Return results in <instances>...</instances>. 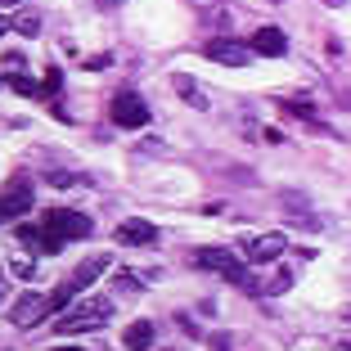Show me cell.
<instances>
[{"label":"cell","instance_id":"7a4b0ae2","mask_svg":"<svg viewBox=\"0 0 351 351\" xmlns=\"http://www.w3.org/2000/svg\"><path fill=\"white\" fill-rule=\"evenodd\" d=\"M108 266H113V257H104V252H95V257H86L82 266H77L73 275H68V279L59 284V289L50 293V311H63V306H73V298H77V293H82V289H90L95 279H104V275H108Z\"/></svg>","mask_w":351,"mask_h":351},{"label":"cell","instance_id":"277c9868","mask_svg":"<svg viewBox=\"0 0 351 351\" xmlns=\"http://www.w3.org/2000/svg\"><path fill=\"white\" fill-rule=\"evenodd\" d=\"M108 315H113V302H104V298H86V302H77V306L59 320V333L68 338V333L99 329V324H108Z\"/></svg>","mask_w":351,"mask_h":351},{"label":"cell","instance_id":"52a82bcc","mask_svg":"<svg viewBox=\"0 0 351 351\" xmlns=\"http://www.w3.org/2000/svg\"><path fill=\"white\" fill-rule=\"evenodd\" d=\"M45 315H50V298H45V293H36V289H27L23 298H14V306H10V320L19 324V329L41 324Z\"/></svg>","mask_w":351,"mask_h":351},{"label":"cell","instance_id":"d6986e66","mask_svg":"<svg viewBox=\"0 0 351 351\" xmlns=\"http://www.w3.org/2000/svg\"><path fill=\"white\" fill-rule=\"evenodd\" d=\"M59 86H63V73H59V68H50V73H45V95H54Z\"/></svg>","mask_w":351,"mask_h":351},{"label":"cell","instance_id":"4fadbf2b","mask_svg":"<svg viewBox=\"0 0 351 351\" xmlns=\"http://www.w3.org/2000/svg\"><path fill=\"white\" fill-rule=\"evenodd\" d=\"M171 86H176V95H180L185 104H194V108H207V95L198 90V82H194V77H185V73H180V77H171Z\"/></svg>","mask_w":351,"mask_h":351},{"label":"cell","instance_id":"3957f363","mask_svg":"<svg viewBox=\"0 0 351 351\" xmlns=\"http://www.w3.org/2000/svg\"><path fill=\"white\" fill-rule=\"evenodd\" d=\"M194 261H198V270H212V275H226L234 289H248V293H261V284L252 279V266H243V261L234 257V252H226V248H198L194 252Z\"/></svg>","mask_w":351,"mask_h":351},{"label":"cell","instance_id":"cb8c5ba5","mask_svg":"<svg viewBox=\"0 0 351 351\" xmlns=\"http://www.w3.org/2000/svg\"><path fill=\"white\" fill-rule=\"evenodd\" d=\"M0 5H19V0H0Z\"/></svg>","mask_w":351,"mask_h":351},{"label":"cell","instance_id":"d4e9b609","mask_svg":"<svg viewBox=\"0 0 351 351\" xmlns=\"http://www.w3.org/2000/svg\"><path fill=\"white\" fill-rule=\"evenodd\" d=\"M0 86H10V82H5V77H0Z\"/></svg>","mask_w":351,"mask_h":351},{"label":"cell","instance_id":"8992f818","mask_svg":"<svg viewBox=\"0 0 351 351\" xmlns=\"http://www.w3.org/2000/svg\"><path fill=\"white\" fill-rule=\"evenodd\" d=\"M23 212H32V180L27 176H14L10 185H5V194H0V226L19 221Z\"/></svg>","mask_w":351,"mask_h":351},{"label":"cell","instance_id":"603a6c76","mask_svg":"<svg viewBox=\"0 0 351 351\" xmlns=\"http://www.w3.org/2000/svg\"><path fill=\"white\" fill-rule=\"evenodd\" d=\"M324 5H347V0H324Z\"/></svg>","mask_w":351,"mask_h":351},{"label":"cell","instance_id":"e0dca14e","mask_svg":"<svg viewBox=\"0 0 351 351\" xmlns=\"http://www.w3.org/2000/svg\"><path fill=\"white\" fill-rule=\"evenodd\" d=\"M19 243H27V248H41V226H27V221H23V226H19Z\"/></svg>","mask_w":351,"mask_h":351},{"label":"cell","instance_id":"7c38bea8","mask_svg":"<svg viewBox=\"0 0 351 351\" xmlns=\"http://www.w3.org/2000/svg\"><path fill=\"white\" fill-rule=\"evenodd\" d=\"M122 342H126V351H154V324H149V320H135V324H126Z\"/></svg>","mask_w":351,"mask_h":351},{"label":"cell","instance_id":"6da1fadb","mask_svg":"<svg viewBox=\"0 0 351 351\" xmlns=\"http://www.w3.org/2000/svg\"><path fill=\"white\" fill-rule=\"evenodd\" d=\"M86 234H90V217L68 212V207H54L41 221V252H59L63 243H77V239H86Z\"/></svg>","mask_w":351,"mask_h":351},{"label":"cell","instance_id":"ac0fdd59","mask_svg":"<svg viewBox=\"0 0 351 351\" xmlns=\"http://www.w3.org/2000/svg\"><path fill=\"white\" fill-rule=\"evenodd\" d=\"M284 207H289V212H311V203L302 194H284Z\"/></svg>","mask_w":351,"mask_h":351},{"label":"cell","instance_id":"484cf974","mask_svg":"<svg viewBox=\"0 0 351 351\" xmlns=\"http://www.w3.org/2000/svg\"><path fill=\"white\" fill-rule=\"evenodd\" d=\"M338 351H351V347H338Z\"/></svg>","mask_w":351,"mask_h":351},{"label":"cell","instance_id":"5bb4252c","mask_svg":"<svg viewBox=\"0 0 351 351\" xmlns=\"http://www.w3.org/2000/svg\"><path fill=\"white\" fill-rule=\"evenodd\" d=\"M14 27H19L23 36H36V32H41V14H19V19H14Z\"/></svg>","mask_w":351,"mask_h":351},{"label":"cell","instance_id":"ffe728a7","mask_svg":"<svg viewBox=\"0 0 351 351\" xmlns=\"http://www.w3.org/2000/svg\"><path fill=\"white\" fill-rule=\"evenodd\" d=\"M32 270H36V266H27V261H14V275H19V279H32Z\"/></svg>","mask_w":351,"mask_h":351},{"label":"cell","instance_id":"7402d4cb","mask_svg":"<svg viewBox=\"0 0 351 351\" xmlns=\"http://www.w3.org/2000/svg\"><path fill=\"white\" fill-rule=\"evenodd\" d=\"M54 351H82V347H54Z\"/></svg>","mask_w":351,"mask_h":351},{"label":"cell","instance_id":"44dd1931","mask_svg":"<svg viewBox=\"0 0 351 351\" xmlns=\"http://www.w3.org/2000/svg\"><path fill=\"white\" fill-rule=\"evenodd\" d=\"M10 27H14V23H10V19H0V36H5V32H10Z\"/></svg>","mask_w":351,"mask_h":351},{"label":"cell","instance_id":"30bf717a","mask_svg":"<svg viewBox=\"0 0 351 351\" xmlns=\"http://www.w3.org/2000/svg\"><path fill=\"white\" fill-rule=\"evenodd\" d=\"M117 239L131 243V248H149V243H158V226H154V221H145V217H131V221L117 226Z\"/></svg>","mask_w":351,"mask_h":351},{"label":"cell","instance_id":"2e32d148","mask_svg":"<svg viewBox=\"0 0 351 351\" xmlns=\"http://www.w3.org/2000/svg\"><path fill=\"white\" fill-rule=\"evenodd\" d=\"M50 185H54V189H68V185H86V176H77V171H50Z\"/></svg>","mask_w":351,"mask_h":351},{"label":"cell","instance_id":"5b68a950","mask_svg":"<svg viewBox=\"0 0 351 351\" xmlns=\"http://www.w3.org/2000/svg\"><path fill=\"white\" fill-rule=\"evenodd\" d=\"M108 117L117 126H126V131H140V126H149V104L135 90H117L113 104H108Z\"/></svg>","mask_w":351,"mask_h":351},{"label":"cell","instance_id":"4316f807","mask_svg":"<svg viewBox=\"0 0 351 351\" xmlns=\"http://www.w3.org/2000/svg\"><path fill=\"white\" fill-rule=\"evenodd\" d=\"M347 320H351V311H347Z\"/></svg>","mask_w":351,"mask_h":351},{"label":"cell","instance_id":"8fae6325","mask_svg":"<svg viewBox=\"0 0 351 351\" xmlns=\"http://www.w3.org/2000/svg\"><path fill=\"white\" fill-rule=\"evenodd\" d=\"M284 248H289V239H284V234H261L257 243L248 248V261H252V266H266V261H275Z\"/></svg>","mask_w":351,"mask_h":351},{"label":"cell","instance_id":"9a60e30c","mask_svg":"<svg viewBox=\"0 0 351 351\" xmlns=\"http://www.w3.org/2000/svg\"><path fill=\"white\" fill-rule=\"evenodd\" d=\"M284 289H293V270H279L270 284H261V293H266V298H270V293H284Z\"/></svg>","mask_w":351,"mask_h":351},{"label":"cell","instance_id":"9c48e42d","mask_svg":"<svg viewBox=\"0 0 351 351\" xmlns=\"http://www.w3.org/2000/svg\"><path fill=\"white\" fill-rule=\"evenodd\" d=\"M248 45L261 54V59H284V54H289V36H284L279 27H257Z\"/></svg>","mask_w":351,"mask_h":351},{"label":"cell","instance_id":"ba28073f","mask_svg":"<svg viewBox=\"0 0 351 351\" xmlns=\"http://www.w3.org/2000/svg\"><path fill=\"white\" fill-rule=\"evenodd\" d=\"M248 50H252V45L230 41V36H212V41L203 45V54L212 63H221V68H243V63H248Z\"/></svg>","mask_w":351,"mask_h":351}]
</instances>
